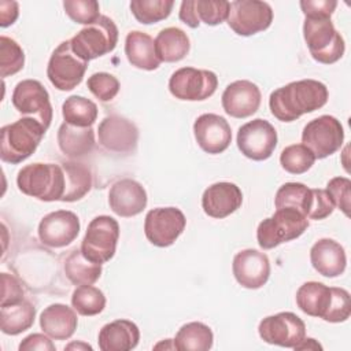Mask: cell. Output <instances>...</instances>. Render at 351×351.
I'll return each mask as SVG.
<instances>
[{"mask_svg": "<svg viewBox=\"0 0 351 351\" xmlns=\"http://www.w3.org/2000/svg\"><path fill=\"white\" fill-rule=\"evenodd\" d=\"M328 88L317 80H300L287 84L270 93V112L281 122H292L303 114L324 107L328 101Z\"/></svg>", "mask_w": 351, "mask_h": 351, "instance_id": "6da1fadb", "label": "cell"}, {"mask_svg": "<svg viewBox=\"0 0 351 351\" xmlns=\"http://www.w3.org/2000/svg\"><path fill=\"white\" fill-rule=\"evenodd\" d=\"M47 129L34 118H21L0 130V158L5 163L18 165L26 160L41 143Z\"/></svg>", "mask_w": 351, "mask_h": 351, "instance_id": "7a4b0ae2", "label": "cell"}, {"mask_svg": "<svg viewBox=\"0 0 351 351\" xmlns=\"http://www.w3.org/2000/svg\"><path fill=\"white\" fill-rule=\"evenodd\" d=\"M18 189L43 202L62 200L66 188V178L62 165L32 163L26 165L16 176Z\"/></svg>", "mask_w": 351, "mask_h": 351, "instance_id": "3957f363", "label": "cell"}, {"mask_svg": "<svg viewBox=\"0 0 351 351\" xmlns=\"http://www.w3.org/2000/svg\"><path fill=\"white\" fill-rule=\"evenodd\" d=\"M303 37L310 55L318 63L332 64L344 55L343 36L335 29L330 18H306Z\"/></svg>", "mask_w": 351, "mask_h": 351, "instance_id": "277c9868", "label": "cell"}, {"mask_svg": "<svg viewBox=\"0 0 351 351\" xmlns=\"http://www.w3.org/2000/svg\"><path fill=\"white\" fill-rule=\"evenodd\" d=\"M308 228L306 215L295 208H277L276 213L263 219L256 229V240L261 248L271 250L282 243L300 237Z\"/></svg>", "mask_w": 351, "mask_h": 351, "instance_id": "5b68a950", "label": "cell"}, {"mask_svg": "<svg viewBox=\"0 0 351 351\" xmlns=\"http://www.w3.org/2000/svg\"><path fill=\"white\" fill-rule=\"evenodd\" d=\"M117 43L118 27L114 21L106 15H100L96 22L81 29L70 40L73 52L85 62L112 52Z\"/></svg>", "mask_w": 351, "mask_h": 351, "instance_id": "8992f818", "label": "cell"}, {"mask_svg": "<svg viewBox=\"0 0 351 351\" xmlns=\"http://www.w3.org/2000/svg\"><path fill=\"white\" fill-rule=\"evenodd\" d=\"M118 239L117 219L110 215H99L89 222L80 250L88 261L103 265L115 255Z\"/></svg>", "mask_w": 351, "mask_h": 351, "instance_id": "52a82bcc", "label": "cell"}, {"mask_svg": "<svg viewBox=\"0 0 351 351\" xmlns=\"http://www.w3.org/2000/svg\"><path fill=\"white\" fill-rule=\"evenodd\" d=\"M343 141L344 129L340 121L332 115L311 119L302 132V144L313 152L315 159L330 156L340 149Z\"/></svg>", "mask_w": 351, "mask_h": 351, "instance_id": "ba28073f", "label": "cell"}, {"mask_svg": "<svg viewBox=\"0 0 351 351\" xmlns=\"http://www.w3.org/2000/svg\"><path fill=\"white\" fill-rule=\"evenodd\" d=\"M86 69L88 62L78 58L71 49L70 40H66L52 52L47 66V77L56 89L66 92L82 82Z\"/></svg>", "mask_w": 351, "mask_h": 351, "instance_id": "9c48e42d", "label": "cell"}, {"mask_svg": "<svg viewBox=\"0 0 351 351\" xmlns=\"http://www.w3.org/2000/svg\"><path fill=\"white\" fill-rule=\"evenodd\" d=\"M226 22L239 36H252L266 30L273 22V10L269 3L258 0H234L229 3Z\"/></svg>", "mask_w": 351, "mask_h": 351, "instance_id": "30bf717a", "label": "cell"}, {"mask_svg": "<svg viewBox=\"0 0 351 351\" xmlns=\"http://www.w3.org/2000/svg\"><path fill=\"white\" fill-rule=\"evenodd\" d=\"M218 86V77L210 70L181 67L169 80L170 93L180 100L202 101L214 95Z\"/></svg>", "mask_w": 351, "mask_h": 351, "instance_id": "8fae6325", "label": "cell"}, {"mask_svg": "<svg viewBox=\"0 0 351 351\" xmlns=\"http://www.w3.org/2000/svg\"><path fill=\"white\" fill-rule=\"evenodd\" d=\"M186 218L177 207H156L147 213L144 233L148 241L156 247L171 245L184 232Z\"/></svg>", "mask_w": 351, "mask_h": 351, "instance_id": "7c38bea8", "label": "cell"}, {"mask_svg": "<svg viewBox=\"0 0 351 351\" xmlns=\"http://www.w3.org/2000/svg\"><path fill=\"white\" fill-rule=\"evenodd\" d=\"M237 147L248 159L256 162L266 160L277 147V132L266 119H252L240 126L237 132Z\"/></svg>", "mask_w": 351, "mask_h": 351, "instance_id": "4fadbf2b", "label": "cell"}, {"mask_svg": "<svg viewBox=\"0 0 351 351\" xmlns=\"http://www.w3.org/2000/svg\"><path fill=\"white\" fill-rule=\"evenodd\" d=\"M258 333L269 344L295 348L306 336V325L295 313L281 311L265 317L259 322Z\"/></svg>", "mask_w": 351, "mask_h": 351, "instance_id": "5bb4252c", "label": "cell"}, {"mask_svg": "<svg viewBox=\"0 0 351 351\" xmlns=\"http://www.w3.org/2000/svg\"><path fill=\"white\" fill-rule=\"evenodd\" d=\"M11 100L18 112L30 115L45 129L49 128L53 110L49 101V95L40 81L22 80L15 85Z\"/></svg>", "mask_w": 351, "mask_h": 351, "instance_id": "9a60e30c", "label": "cell"}, {"mask_svg": "<svg viewBox=\"0 0 351 351\" xmlns=\"http://www.w3.org/2000/svg\"><path fill=\"white\" fill-rule=\"evenodd\" d=\"M80 219L69 210H58L47 214L38 223L40 241L51 248H62L73 243L80 233Z\"/></svg>", "mask_w": 351, "mask_h": 351, "instance_id": "2e32d148", "label": "cell"}, {"mask_svg": "<svg viewBox=\"0 0 351 351\" xmlns=\"http://www.w3.org/2000/svg\"><path fill=\"white\" fill-rule=\"evenodd\" d=\"M97 134L100 145L117 154L133 152L138 140L137 126L121 115L106 117L99 123Z\"/></svg>", "mask_w": 351, "mask_h": 351, "instance_id": "e0dca14e", "label": "cell"}, {"mask_svg": "<svg viewBox=\"0 0 351 351\" xmlns=\"http://www.w3.org/2000/svg\"><path fill=\"white\" fill-rule=\"evenodd\" d=\"M232 271L236 281L248 289L263 287L270 276V262L265 252L254 248L239 251L232 263Z\"/></svg>", "mask_w": 351, "mask_h": 351, "instance_id": "ac0fdd59", "label": "cell"}, {"mask_svg": "<svg viewBox=\"0 0 351 351\" xmlns=\"http://www.w3.org/2000/svg\"><path fill=\"white\" fill-rule=\"evenodd\" d=\"M197 145L207 154L217 155L228 149L232 141V129L228 121L217 114H202L193 123Z\"/></svg>", "mask_w": 351, "mask_h": 351, "instance_id": "d6986e66", "label": "cell"}, {"mask_svg": "<svg viewBox=\"0 0 351 351\" xmlns=\"http://www.w3.org/2000/svg\"><path fill=\"white\" fill-rule=\"evenodd\" d=\"M261 90L248 80L229 84L221 97L223 111L233 118H247L255 114L261 106Z\"/></svg>", "mask_w": 351, "mask_h": 351, "instance_id": "ffe728a7", "label": "cell"}, {"mask_svg": "<svg viewBox=\"0 0 351 351\" xmlns=\"http://www.w3.org/2000/svg\"><path fill=\"white\" fill-rule=\"evenodd\" d=\"M147 202L148 199L144 186L132 178H123L114 182L108 192L110 208L123 218L138 215L147 207Z\"/></svg>", "mask_w": 351, "mask_h": 351, "instance_id": "44dd1931", "label": "cell"}, {"mask_svg": "<svg viewBox=\"0 0 351 351\" xmlns=\"http://www.w3.org/2000/svg\"><path fill=\"white\" fill-rule=\"evenodd\" d=\"M243 203L241 189L233 182H215L210 185L202 196V207L203 211L217 219H222L230 214H233L237 208H240Z\"/></svg>", "mask_w": 351, "mask_h": 351, "instance_id": "7402d4cb", "label": "cell"}, {"mask_svg": "<svg viewBox=\"0 0 351 351\" xmlns=\"http://www.w3.org/2000/svg\"><path fill=\"white\" fill-rule=\"evenodd\" d=\"M229 12V1L225 0H185L180 7V21L186 26L196 29L200 22L215 26L226 21Z\"/></svg>", "mask_w": 351, "mask_h": 351, "instance_id": "603a6c76", "label": "cell"}, {"mask_svg": "<svg viewBox=\"0 0 351 351\" xmlns=\"http://www.w3.org/2000/svg\"><path fill=\"white\" fill-rule=\"evenodd\" d=\"M310 262L315 271L324 277H339L347 266L343 245L333 239H319L310 250Z\"/></svg>", "mask_w": 351, "mask_h": 351, "instance_id": "cb8c5ba5", "label": "cell"}, {"mask_svg": "<svg viewBox=\"0 0 351 351\" xmlns=\"http://www.w3.org/2000/svg\"><path fill=\"white\" fill-rule=\"evenodd\" d=\"M140 340L138 326L129 319H115L106 324L97 337L101 351H129L136 348Z\"/></svg>", "mask_w": 351, "mask_h": 351, "instance_id": "d4e9b609", "label": "cell"}, {"mask_svg": "<svg viewBox=\"0 0 351 351\" xmlns=\"http://www.w3.org/2000/svg\"><path fill=\"white\" fill-rule=\"evenodd\" d=\"M78 318L74 310L62 303H53L40 315V326L45 335L55 340L70 339L77 329Z\"/></svg>", "mask_w": 351, "mask_h": 351, "instance_id": "484cf974", "label": "cell"}, {"mask_svg": "<svg viewBox=\"0 0 351 351\" xmlns=\"http://www.w3.org/2000/svg\"><path fill=\"white\" fill-rule=\"evenodd\" d=\"M125 55L129 63L141 70H156L160 59L156 55L155 40L140 30L129 32L125 38Z\"/></svg>", "mask_w": 351, "mask_h": 351, "instance_id": "4316f807", "label": "cell"}, {"mask_svg": "<svg viewBox=\"0 0 351 351\" xmlns=\"http://www.w3.org/2000/svg\"><path fill=\"white\" fill-rule=\"evenodd\" d=\"M332 302V287L318 281H307L296 291L298 307L310 317L325 318Z\"/></svg>", "mask_w": 351, "mask_h": 351, "instance_id": "83f0119b", "label": "cell"}, {"mask_svg": "<svg viewBox=\"0 0 351 351\" xmlns=\"http://www.w3.org/2000/svg\"><path fill=\"white\" fill-rule=\"evenodd\" d=\"M59 149L69 158H81L95 147V132L92 128H80L63 122L58 130Z\"/></svg>", "mask_w": 351, "mask_h": 351, "instance_id": "f1b7e54d", "label": "cell"}, {"mask_svg": "<svg viewBox=\"0 0 351 351\" xmlns=\"http://www.w3.org/2000/svg\"><path fill=\"white\" fill-rule=\"evenodd\" d=\"M189 48V37L180 27H165L155 38V49L160 62H180L188 55Z\"/></svg>", "mask_w": 351, "mask_h": 351, "instance_id": "f546056e", "label": "cell"}, {"mask_svg": "<svg viewBox=\"0 0 351 351\" xmlns=\"http://www.w3.org/2000/svg\"><path fill=\"white\" fill-rule=\"evenodd\" d=\"M36 318V307L27 302L21 300L14 304H5L0 308V328L1 332L10 336H16L27 330Z\"/></svg>", "mask_w": 351, "mask_h": 351, "instance_id": "4dcf8cb0", "label": "cell"}, {"mask_svg": "<svg viewBox=\"0 0 351 351\" xmlns=\"http://www.w3.org/2000/svg\"><path fill=\"white\" fill-rule=\"evenodd\" d=\"M314 203V189L302 182H285L274 196L276 208L291 207L308 218Z\"/></svg>", "mask_w": 351, "mask_h": 351, "instance_id": "1f68e13d", "label": "cell"}, {"mask_svg": "<svg viewBox=\"0 0 351 351\" xmlns=\"http://www.w3.org/2000/svg\"><path fill=\"white\" fill-rule=\"evenodd\" d=\"M213 340L214 335L210 326L193 321L178 329L173 346L178 351H207L213 347Z\"/></svg>", "mask_w": 351, "mask_h": 351, "instance_id": "d6a6232c", "label": "cell"}, {"mask_svg": "<svg viewBox=\"0 0 351 351\" xmlns=\"http://www.w3.org/2000/svg\"><path fill=\"white\" fill-rule=\"evenodd\" d=\"M64 178H66V188L64 195L60 202H77L82 199L92 188V173L90 170L78 162H63L62 163Z\"/></svg>", "mask_w": 351, "mask_h": 351, "instance_id": "836d02e7", "label": "cell"}, {"mask_svg": "<svg viewBox=\"0 0 351 351\" xmlns=\"http://www.w3.org/2000/svg\"><path fill=\"white\" fill-rule=\"evenodd\" d=\"M66 277L75 285H92L101 276V265L88 261L81 250H74L64 262Z\"/></svg>", "mask_w": 351, "mask_h": 351, "instance_id": "e575fe53", "label": "cell"}, {"mask_svg": "<svg viewBox=\"0 0 351 351\" xmlns=\"http://www.w3.org/2000/svg\"><path fill=\"white\" fill-rule=\"evenodd\" d=\"M62 115L64 122L70 125L80 128H92V125L97 119V106L84 96L73 95L63 101Z\"/></svg>", "mask_w": 351, "mask_h": 351, "instance_id": "d590c367", "label": "cell"}, {"mask_svg": "<svg viewBox=\"0 0 351 351\" xmlns=\"http://www.w3.org/2000/svg\"><path fill=\"white\" fill-rule=\"evenodd\" d=\"M71 304L78 314L92 317L100 314L104 310L106 296L96 287L80 285L71 295Z\"/></svg>", "mask_w": 351, "mask_h": 351, "instance_id": "8d00e7d4", "label": "cell"}, {"mask_svg": "<svg viewBox=\"0 0 351 351\" xmlns=\"http://www.w3.org/2000/svg\"><path fill=\"white\" fill-rule=\"evenodd\" d=\"M173 0H133L130 11L143 25H151L166 19L173 10Z\"/></svg>", "mask_w": 351, "mask_h": 351, "instance_id": "74e56055", "label": "cell"}, {"mask_svg": "<svg viewBox=\"0 0 351 351\" xmlns=\"http://www.w3.org/2000/svg\"><path fill=\"white\" fill-rule=\"evenodd\" d=\"M315 162L313 152L303 144H292L282 149L280 155L281 167L291 174H303Z\"/></svg>", "mask_w": 351, "mask_h": 351, "instance_id": "f35d334b", "label": "cell"}, {"mask_svg": "<svg viewBox=\"0 0 351 351\" xmlns=\"http://www.w3.org/2000/svg\"><path fill=\"white\" fill-rule=\"evenodd\" d=\"M25 64V53L21 45L7 37H0V69L1 77L5 78L8 75H14L23 69Z\"/></svg>", "mask_w": 351, "mask_h": 351, "instance_id": "ab89813d", "label": "cell"}, {"mask_svg": "<svg viewBox=\"0 0 351 351\" xmlns=\"http://www.w3.org/2000/svg\"><path fill=\"white\" fill-rule=\"evenodd\" d=\"M66 15L75 23L92 25L100 18V5L96 0H66L63 1Z\"/></svg>", "mask_w": 351, "mask_h": 351, "instance_id": "60d3db41", "label": "cell"}, {"mask_svg": "<svg viewBox=\"0 0 351 351\" xmlns=\"http://www.w3.org/2000/svg\"><path fill=\"white\" fill-rule=\"evenodd\" d=\"M88 89L92 92L95 97L100 101H110L112 100L119 92V81L110 73H95L86 81Z\"/></svg>", "mask_w": 351, "mask_h": 351, "instance_id": "b9f144b4", "label": "cell"}, {"mask_svg": "<svg viewBox=\"0 0 351 351\" xmlns=\"http://www.w3.org/2000/svg\"><path fill=\"white\" fill-rule=\"evenodd\" d=\"M350 314H351V299H350L348 291H346L344 288L332 287V302L324 321L332 322V324L344 322L350 318Z\"/></svg>", "mask_w": 351, "mask_h": 351, "instance_id": "7bdbcfd3", "label": "cell"}, {"mask_svg": "<svg viewBox=\"0 0 351 351\" xmlns=\"http://www.w3.org/2000/svg\"><path fill=\"white\" fill-rule=\"evenodd\" d=\"M325 191L328 192L335 207L341 210L348 217L351 200V181L347 177H335L329 180Z\"/></svg>", "mask_w": 351, "mask_h": 351, "instance_id": "ee69618b", "label": "cell"}, {"mask_svg": "<svg viewBox=\"0 0 351 351\" xmlns=\"http://www.w3.org/2000/svg\"><path fill=\"white\" fill-rule=\"evenodd\" d=\"M299 4L306 18H330L337 7L335 0H302Z\"/></svg>", "mask_w": 351, "mask_h": 351, "instance_id": "f6af8a7d", "label": "cell"}, {"mask_svg": "<svg viewBox=\"0 0 351 351\" xmlns=\"http://www.w3.org/2000/svg\"><path fill=\"white\" fill-rule=\"evenodd\" d=\"M1 306L14 304L23 300V289L19 281L8 273H1Z\"/></svg>", "mask_w": 351, "mask_h": 351, "instance_id": "bcb514c9", "label": "cell"}, {"mask_svg": "<svg viewBox=\"0 0 351 351\" xmlns=\"http://www.w3.org/2000/svg\"><path fill=\"white\" fill-rule=\"evenodd\" d=\"M335 210V204L330 200L328 192L325 189L314 188V203L311 213L308 215L310 219H324L329 217Z\"/></svg>", "mask_w": 351, "mask_h": 351, "instance_id": "7dc6e473", "label": "cell"}, {"mask_svg": "<svg viewBox=\"0 0 351 351\" xmlns=\"http://www.w3.org/2000/svg\"><path fill=\"white\" fill-rule=\"evenodd\" d=\"M55 351L53 343L49 340L48 335H41V333H32L26 336L21 344H19V351Z\"/></svg>", "mask_w": 351, "mask_h": 351, "instance_id": "c3c4849f", "label": "cell"}, {"mask_svg": "<svg viewBox=\"0 0 351 351\" xmlns=\"http://www.w3.org/2000/svg\"><path fill=\"white\" fill-rule=\"evenodd\" d=\"M18 3L16 1H0V26L7 27L12 25L18 18Z\"/></svg>", "mask_w": 351, "mask_h": 351, "instance_id": "681fc988", "label": "cell"}, {"mask_svg": "<svg viewBox=\"0 0 351 351\" xmlns=\"http://www.w3.org/2000/svg\"><path fill=\"white\" fill-rule=\"evenodd\" d=\"M321 350L322 347H321V344H318L314 339H311V337H308V339H303L296 347H295V350Z\"/></svg>", "mask_w": 351, "mask_h": 351, "instance_id": "f907efd6", "label": "cell"}, {"mask_svg": "<svg viewBox=\"0 0 351 351\" xmlns=\"http://www.w3.org/2000/svg\"><path fill=\"white\" fill-rule=\"evenodd\" d=\"M84 348V350H92V347L90 346H88V344H82V343H71V344H69L67 346V350H71V348Z\"/></svg>", "mask_w": 351, "mask_h": 351, "instance_id": "816d5d0a", "label": "cell"}]
</instances>
